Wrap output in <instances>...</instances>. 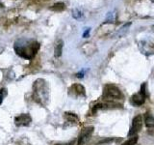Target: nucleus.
<instances>
[{
	"label": "nucleus",
	"mask_w": 154,
	"mask_h": 145,
	"mask_svg": "<svg viewBox=\"0 0 154 145\" xmlns=\"http://www.w3.org/2000/svg\"><path fill=\"white\" fill-rule=\"evenodd\" d=\"M74 144V140H72L70 142H67V143H61V144H56V145H73Z\"/></svg>",
	"instance_id": "18"
},
{
	"label": "nucleus",
	"mask_w": 154,
	"mask_h": 145,
	"mask_svg": "<svg viewBox=\"0 0 154 145\" xmlns=\"http://www.w3.org/2000/svg\"><path fill=\"white\" fill-rule=\"evenodd\" d=\"M65 9H66V5L65 3H62V2L56 3L50 7L51 11H55V12H62V11H64Z\"/></svg>",
	"instance_id": "13"
},
{
	"label": "nucleus",
	"mask_w": 154,
	"mask_h": 145,
	"mask_svg": "<svg viewBox=\"0 0 154 145\" xmlns=\"http://www.w3.org/2000/svg\"><path fill=\"white\" fill-rule=\"evenodd\" d=\"M90 31H91V29H90V28H88V30L85 31V33H84V35H83V36L86 38V36H88V35H89V32H90Z\"/></svg>",
	"instance_id": "19"
},
{
	"label": "nucleus",
	"mask_w": 154,
	"mask_h": 145,
	"mask_svg": "<svg viewBox=\"0 0 154 145\" xmlns=\"http://www.w3.org/2000/svg\"><path fill=\"white\" fill-rule=\"evenodd\" d=\"M72 16H73L74 18L79 19L82 17V13H81V11H79L78 9H75L74 11H73V14H72Z\"/></svg>",
	"instance_id": "15"
},
{
	"label": "nucleus",
	"mask_w": 154,
	"mask_h": 145,
	"mask_svg": "<svg viewBox=\"0 0 154 145\" xmlns=\"http://www.w3.org/2000/svg\"><path fill=\"white\" fill-rule=\"evenodd\" d=\"M138 139H139V137H137V135H134V137H130L128 140H126L125 142H123L122 145H135L138 142Z\"/></svg>",
	"instance_id": "14"
},
{
	"label": "nucleus",
	"mask_w": 154,
	"mask_h": 145,
	"mask_svg": "<svg viewBox=\"0 0 154 145\" xmlns=\"http://www.w3.org/2000/svg\"><path fill=\"white\" fill-rule=\"evenodd\" d=\"M3 97H4V94H3V90H0V105H1L2 101H3Z\"/></svg>",
	"instance_id": "17"
},
{
	"label": "nucleus",
	"mask_w": 154,
	"mask_h": 145,
	"mask_svg": "<svg viewBox=\"0 0 154 145\" xmlns=\"http://www.w3.org/2000/svg\"><path fill=\"white\" fill-rule=\"evenodd\" d=\"M65 117H66V119L67 122H71V123H75V124H77V123H78V121H79L78 116H77L75 113L66 112V113L65 114Z\"/></svg>",
	"instance_id": "11"
},
{
	"label": "nucleus",
	"mask_w": 154,
	"mask_h": 145,
	"mask_svg": "<svg viewBox=\"0 0 154 145\" xmlns=\"http://www.w3.org/2000/svg\"><path fill=\"white\" fill-rule=\"evenodd\" d=\"M146 97L147 96L143 94L142 92H139V93L134 94L133 96H131V98H130V104L134 106H140V105L144 104Z\"/></svg>",
	"instance_id": "9"
},
{
	"label": "nucleus",
	"mask_w": 154,
	"mask_h": 145,
	"mask_svg": "<svg viewBox=\"0 0 154 145\" xmlns=\"http://www.w3.org/2000/svg\"><path fill=\"white\" fill-rule=\"evenodd\" d=\"M114 21V18H113V13H108V16H107V18H106L105 22H113Z\"/></svg>",
	"instance_id": "16"
},
{
	"label": "nucleus",
	"mask_w": 154,
	"mask_h": 145,
	"mask_svg": "<svg viewBox=\"0 0 154 145\" xmlns=\"http://www.w3.org/2000/svg\"><path fill=\"white\" fill-rule=\"evenodd\" d=\"M144 123L148 129H153L154 130V117L151 116L149 113L146 114V118H144Z\"/></svg>",
	"instance_id": "10"
},
{
	"label": "nucleus",
	"mask_w": 154,
	"mask_h": 145,
	"mask_svg": "<svg viewBox=\"0 0 154 145\" xmlns=\"http://www.w3.org/2000/svg\"><path fill=\"white\" fill-rule=\"evenodd\" d=\"M69 93L75 97H86V89L79 83L72 84L69 88Z\"/></svg>",
	"instance_id": "6"
},
{
	"label": "nucleus",
	"mask_w": 154,
	"mask_h": 145,
	"mask_svg": "<svg viewBox=\"0 0 154 145\" xmlns=\"http://www.w3.org/2000/svg\"><path fill=\"white\" fill-rule=\"evenodd\" d=\"M122 92L117 85L109 83L104 86L103 93H102V98L105 101H110L113 102L114 100H122Z\"/></svg>",
	"instance_id": "3"
},
{
	"label": "nucleus",
	"mask_w": 154,
	"mask_h": 145,
	"mask_svg": "<svg viewBox=\"0 0 154 145\" xmlns=\"http://www.w3.org/2000/svg\"><path fill=\"white\" fill-rule=\"evenodd\" d=\"M33 99L38 104L45 105L48 100V87L45 79H37L33 85Z\"/></svg>",
	"instance_id": "2"
},
{
	"label": "nucleus",
	"mask_w": 154,
	"mask_h": 145,
	"mask_svg": "<svg viewBox=\"0 0 154 145\" xmlns=\"http://www.w3.org/2000/svg\"><path fill=\"white\" fill-rule=\"evenodd\" d=\"M40 50V44L35 41L19 40L14 43V51L17 54L25 59H32Z\"/></svg>",
	"instance_id": "1"
},
{
	"label": "nucleus",
	"mask_w": 154,
	"mask_h": 145,
	"mask_svg": "<svg viewBox=\"0 0 154 145\" xmlns=\"http://www.w3.org/2000/svg\"><path fill=\"white\" fill-rule=\"evenodd\" d=\"M142 126H143V117L142 115H137L135 116L133 118L132 121V126H131V129H130L129 133H128V137H134L136 135V134H138L140 130L142 129Z\"/></svg>",
	"instance_id": "5"
},
{
	"label": "nucleus",
	"mask_w": 154,
	"mask_h": 145,
	"mask_svg": "<svg viewBox=\"0 0 154 145\" xmlns=\"http://www.w3.org/2000/svg\"><path fill=\"white\" fill-rule=\"evenodd\" d=\"M139 50L144 55L154 54V43L150 40H142L139 42Z\"/></svg>",
	"instance_id": "4"
},
{
	"label": "nucleus",
	"mask_w": 154,
	"mask_h": 145,
	"mask_svg": "<svg viewBox=\"0 0 154 145\" xmlns=\"http://www.w3.org/2000/svg\"><path fill=\"white\" fill-rule=\"evenodd\" d=\"M94 132V127H87L82 130V132L78 137V145H84L91 137Z\"/></svg>",
	"instance_id": "8"
},
{
	"label": "nucleus",
	"mask_w": 154,
	"mask_h": 145,
	"mask_svg": "<svg viewBox=\"0 0 154 145\" xmlns=\"http://www.w3.org/2000/svg\"><path fill=\"white\" fill-rule=\"evenodd\" d=\"M63 46H64V43H63L62 40H59L58 43L55 46V50H54V54L56 57H60L62 55V51H63Z\"/></svg>",
	"instance_id": "12"
},
{
	"label": "nucleus",
	"mask_w": 154,
	"mask_h": 145,
	"mask_svg": "<svg viewBox=\"0 0 154 145\" xmlns=\"http://www.w3.org/2000/svg\"><path fill=\"white\" fill-rule=\"evenodd\" d=\"M151 1H152V2H154V0H151Z\"/></svg>",
	"instance_id": "20"
},
{
	"label": "nucleus",
	"mask_w": 154,
	"mask_h": 145,
	"mask_svg": "<svg viewBox=\"0 0 154 145\" xmlns=\"http://www.w3.org/2000/svg\"><path fill=\"white\" fill-rule=\"evenodd\" d=\"M32 122V118L31 116L29 115L28 113H23V114H20L17 116L16 118H14V124L18 127H22V126H29Z\"/></svg>",
	"instance_id": "7"
}]
</instances>
